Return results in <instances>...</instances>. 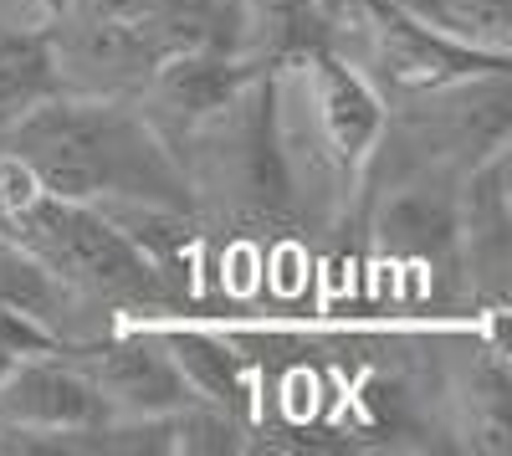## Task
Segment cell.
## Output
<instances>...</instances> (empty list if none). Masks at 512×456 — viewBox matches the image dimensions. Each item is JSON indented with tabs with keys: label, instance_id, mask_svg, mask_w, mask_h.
Returning <instances> with one entry per match:
<instances>
[{
	"label": "cell",
	"instance_id": "8fae6325",
	"mask_svg": "<svg viewBox=\"0 0 512 456\" xmlns=\"http://www.w3.org/2000/svg\"><path fill=\"white\" fill-rule=\"evenodd\" d=\"M16 359H21V354H11V349H6V344H0V380H6V369H11V364H16Z\"/></svg>",
	"mask_w": 512,
	"mask_h": 456
},
{
	"label": "cell",
	"instance_id": "30bf717a",
	"mask_svg": "<svg viewBox=\"0 0 512 456\" xmlns=\"http://www.w3.org/2000/svg\"><path fill=\"white\" fill-rule=\"evenodd\" d=\"M26 6H31L36 26H52V21H67L77 11V0H26Z\"/></svg>",
	"mask_w": 512,
	"mask_h": 456
},
{
	"label": "cell",
	"instance_id": "8992f818",
	"mask_svg": "<svg viewBox=\"0 0 512 456\" xmlns=\"http://www.w3.org/2000/svg\"><path fill=\"white\" fill-rule=\"evenodd\" d=\"M256 72L262 67L241 52H180V57H159L144 82L159 108H169L185 129H200V123L236 108V98H246Z\"/></svg>",
	"mask_w": 512,
	"mask_h": 456
},
{
	"label": "cell",
	"instance_id": "52a82bcc",
	"mask_svg": "<svg viewBox=\"0 0 512 456\" xmlns=\"http://www.w3.org/2000/svg\"><path fill=\"white\" fill-rule=\"evenodd\" d=\"M379 241L390 252L410 257V262H441L456 252V195L446 190H431V185H410L400 195H390V205L379 211Z\"/></svg>",
	"mask_w": 512,
	"mask_h": 456
},
{
	"label": "cell",
	"instance_id": "ba28073f",
	"mask_svg": "<svg viewBox=\"0 0 512 456\" xmlns=\"http://www.w3.org/2000/svg\"><path fill=\"white\" fill-rule=\"evenodd\" d=\"M52 93H62V57L52 31L6 21L0 31V118H21Z\"/></svg>",
	"mask_w": 512,
	"mask_h": 456
},
{
	"label": "cell",
	"instance_id": "9c48e42d",
	"mask_svg": "<svg viewBox=\"0 0 512 456\" xmlns=\"http://www.w3.org/2000/svg\"><path fill=\"white\" fill-rule=\"evenodd\" d=\"M154 339L164 344V354H169V359H175L180 380L190 385V395H195V400H216V405L236 410V416L246 410V380H241V364H236V354H231L216 334H200V328L175 323V328H159Z\"/></svg>",
	"mask_w": 512,
	"mask_h": 456
},
{
	"label": "cell",
	"instance_id": "3957f363",
	"mask_svg": "<svg viewBox=\"0 0 512 456\" xmlns=\"http://www.w3.org/2000/svg\"><path fill=\"white\" fill-rule=\"evenodd\" d=\"M287 67L297 72V93H303L308 123H313V170L349 180L364 170V159L374 154V144L384 139V98L374 93V82L344 62L328 41L287 57Z\"/></svg>",
	"mask_w": 512,
	"mask_h": 456
},
{
	"label": "cell",
	"instance_id": "277c9868",
	"mask_svg": "<svg viewBox=\"0 0 512 456\" xmlns=\"http://www.w3.org/2000/svg\"><path fill=\"white\" fill-rule=\"evenodd\" d=\"M108 400L93 380L62 354L16 359L0 380V426L11 431H47V436H88L108 426Z\"/></svg>",
	"mask_w": 512,
	"mask_h": 456
},
{
	"label": "cell",
	"instance_id": "7a4b0ae2",
	"mask_svg": "<svg viewBox=\"0 0 512 456\" xmlns=\"http://www.w3.org/2000/svg\"><path fill=\"white\" fill-rule=\"evenodd\" d=\"M0 236H11L21 252H31L77 298L113 303V308H164L169 303L159 262L108 211H98L88 200L31 190L11 211H0Z\"/></svg>",
	"mask_w": 512,
	"mask_h": 456
},
{
	"label": "cell",
	"instance_id": "5b68a950",
	"mask_svg": "<svg viewBox=\"0 0 512 456\" xmlns=\"http://www.w3.org/2000/svg\"><path fill=\"white\" fill-rule=\"evenodd\" d=\"M62 354H72V364L108 400V410H123V416L159 421V416H169V410H180L190 400V385L180 380L175 359L164 354V344L154 334H118V339H98V344H67Z\"/></svg>",
	"mask_w": 512,
	"mask_h": 456
},
{
	"label": "cell",
	"instance_id": "6da1fadb",
	"mask_svg": "<svg viewBox=\"0 0 512 456\" xmlns=\"http://www.w3.org/2000/svg\"><path fill=\"white\" fill-rule=\"evenodd\" d=\"M6 154H16L47 195L88 205H159L190 211V175L159 144L144 113L113 98H62L11 118Z\"/></svg>",
	"mask_w": 512,
	"mask_h": 456
}]
</instances>
